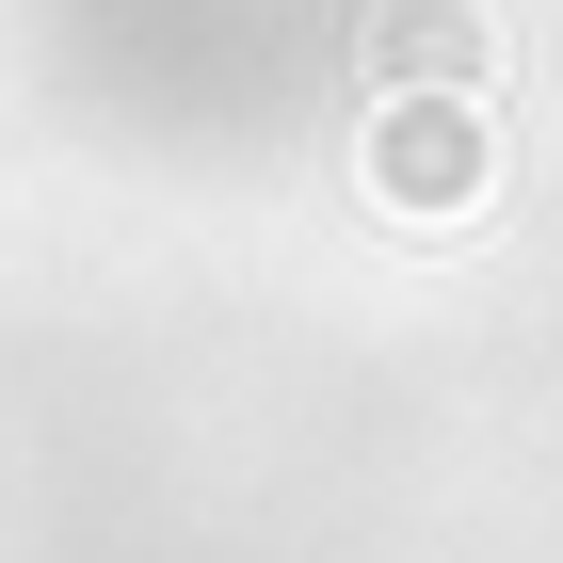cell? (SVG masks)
<instances>
[{
    "label": "cell",
    "mask_w": 563,
    "mask_h": 563,
    "mask_svg": "<svg viewBox=\"0 0 563 563\" xmlns=\"http://www.w3.org/2000/svg\"><path fill=\"white\" fill-rule=\"evenodd\" d=\"M371 177L419 194V210H451V194H483V130L467 113H387V130H371Z\"/></svg>",
    "instance_id": "cell-1"
},
{
    "label": "cell",
    "mask_w": 563,
    "mask_h": 563,
    "mask_svg": "<svg viewBox=\"0 0 563 563\" xmlns=\"http://www.w3.org/2000/svg\"><path fill=\"white\" fill-rule=\"evenodd\" d=\"M371 65H419V81H451V65H467V0H402Z\"/></svg>",
    "instance_id": "cell-2"
}]
</instances>
